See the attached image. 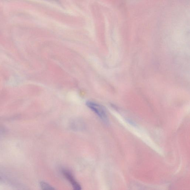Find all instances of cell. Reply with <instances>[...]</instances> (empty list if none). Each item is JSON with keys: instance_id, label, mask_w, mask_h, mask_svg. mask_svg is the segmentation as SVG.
Listing matches in <instances>:
<instances>
[{"instance_id": "3957f363", "label": "cell", "mask_w": 190, "mask_h": 190, "mask_svg": "<svg viewBox=\"0 0 190 190\" xmlns=\"http://www.w3.org/2000/svg\"><path fill=\"white\" fill-rule=\"evenodd\" d=\"M40 186L42 189L43 190H51L55 189L52 186L49 185L45 182H41L40 183Z\"/></svg>"}, {"instance_id": "7a4b0ae2", "label": "cell", "mask_w": 190, "mask_h": 190, "mask_svg": "<svg viewBox=\"0 0 190 190\" xmlns=\"http://www.w3.org/2000/svg\"><path fill=\"white\" fill-rule=\"evenodd\" d=\"M63 173H64V176L65 177L68 179V181L71 183V184L73 186L74 189L79 190L81 189V186L79 183L76 181L75 178H74L73 176L70 172L67 171H63Z\"/></svg>"}, {"instance_id": "6da1fadb", "label": "cell", "mask_w": 190, "mask_h": 190, "mask_svg": "<svg viewBox=\"0 0 190 190\" xmlns=\"http://www.w3.org/2000/svg\"><path fill=\"white\" fill-rule=\"evenodd\" d=\"M86 104L87 107L93 111L103 121L107 122L108 119L106 112L103 106L92 101H87Z\"/></svg>"}]
</instances>
